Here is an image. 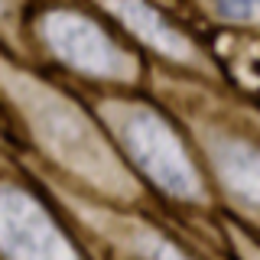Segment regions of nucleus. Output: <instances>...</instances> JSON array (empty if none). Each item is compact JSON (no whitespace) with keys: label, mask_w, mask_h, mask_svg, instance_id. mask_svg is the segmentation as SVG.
<instances>
[{"label":"nucleus","mask_w":260,"mask_h":260,"mask_svg":"<svg viewBox=\"0 0 260 260\" xmlns=\"http://www.w3.org/2000/svg\"><path fill=\"white\" fill-rule=\"evenodd\" d=\"M127 143L134 150L137 162L156 179L162 189H169L176 195H199V179H195L189 159L182 156V150L176 146V140L169 137V130L162 124H156L146 114L134 117L127 127Z\"/></svg>","instance_id":"2"},{"label":"nucleus","mask_w":260,"mask_h":260,"mask_svg":"<svg viewBox=\"0 0 260 260\" xmlns=\"http://www.w3.org/2000/svg\"><path fill=\"white\" fill-rule=\"evenodd\" d=\"M0 250L10 260H75L62 234L26 195H0Z\"/></svg>","instance_id":"1"},{"label":"nucleus","mask_w":260,"mask_h":260,"mask_svg":"<svg viewBox=\"0 0 260 260\" xmlns=\"http://www.w3.org/2000/svg\"><path fill=\"white\" fill-rule=\"evenodd\" d=\"M114 7H117V10L127 16V20H130V26H134L137 32H140V36L146 39V43H153V46L166 49V52H173V55H179V52L185 49V43H182V39H179L176 32L169 29L166 23H162L159 16L150 10V7H143L140 0H117Z\"/></svg>","instance_id":"5"},{"label":"nucleus","mask_w":260,"mask_h":260,"mask_svg":"<svg viewBox=\"0 0 260 260\" xmlns=\"http://www.w3.org/2000/svg\"><path fill=\"white\" fill-rule=\"evenodd\" d=\"M218 169L224 185L238 202L260 208V150L250 143L231 140L218 150Z\"/></svg>","instance_id":"4"},{"label":"nucleus","mask_w":260,"mask_h":260,"mask_svg":"<svg viewBox=\"0 0 260 260\" xmlns=\"http://www.w3.org/2000/svg\"><path fill=\"white\" fill-rule=\"evenodd\" d=\"M215 4L228 20H241V23L260 20V0H215Z\"/></svg>","instance_id":"6"},{"label":"nucleus","mask_w":260,"mask_h":260,"mask_svg":"<svg viewBox=\"0 0 260 260\" xmlns=\"http://www.w3.org/2000/svg\"><path fill=\"white\" fill-rule=\"evenodd\" d=\"M55 43H59L65 59L78 62L81 69L108 72L111 62H114L111 43L91 26V23H85V20H72V16L55 20Z\"/></svg>","instance_id":"3"}]
</instances>
